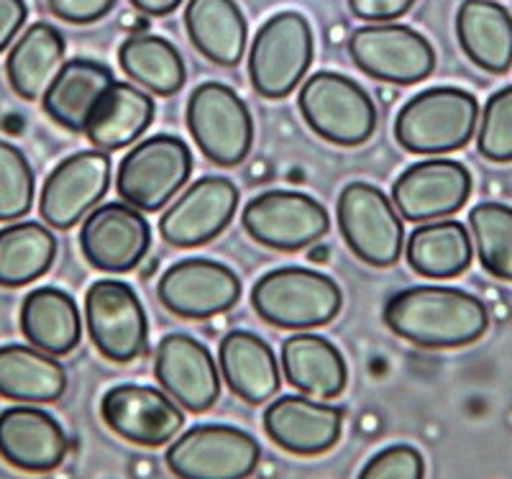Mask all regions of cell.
<instances>
[{
	"label": "cell",
	"mask_w": 512,
	"mask_h": 479,
	"mask_svg": "<svg viewBox=\"0 0 512 479\" xmlns=\"http://www.w3.org/2000/svg\"><path fill=\"white\" fill-rule=\"evenodd\" d=\"M382 318L395 336L423 349L469 346L489 326V313L477 295L443 285L400 290L387 300Z\"/></svg>",
	"instance_id": "obj_1"
},
{
	"label": "cell",
	"mask_w": 512,
	"mask_h": 479,
	"mask_svg": "<svg viewBox=\"0 0 512 479\" xmlns=\"http://www.w3.org/2000/svg\"><path fill=\"white\" fill-rule=\"evenodd\" d=\"M479 123V103L461 88H431L400 108L395 139L413 154H448L466 147Z\"/></svg>",
	"instance_id": "obj_2"
},
{
	"label": "cell",
	"mask_w": 512,
	"mask_h": 479,
	"mask_svg": "<svg viewBox=\"0 0 512 479\" xmlns=\"http://www.w3.org/2000/svg\"><path fill=\"white\" fill-rule=\"evenodd\" d=\"M256 316L277 328L328 326L341 313L344 295L336 280L305 267L272 269L251 290Z\"/></svg>",
	"instance_id": "obj_3"
},
{
	"label": "cell",
	"mask_w": 512,
	"mask_h": 479,
	"mask_svg": "<svg viewBox=\"0 0 512 479\" xmlns=\"http://www.w3.org/2000/svg\"><path fill=\"white\" fill-rule=\"evenodd\" d=\"M297 106L320 139L359 147L377 131V106L367 90L338 72H318L303 85Z\"/></svg>",
	"instance_id": "obj_4"
},
{
	"label": "cell",
	"mask_w": 512,
	"mask_h": 479,
	"mask_svg": "<svg viewBox=\"0 0 512 479\" xmlns=\"http://www.w3.org/2000/svg\"><path fill=\"white\" fill-rule=\"evenodd\" d=\"M192 175V152L180 136L157 134L136 144L121 159L116 193L136 211H162Z\"/></svg>",
	"instance_id": "obj_5"
},
{
	"label": "cell",
	"mask_w": 512,
	"mask_h": 479,
	"mask_svg": "<svg viewBox=\"0 0 512 479\" xmlns=\"http://www.w3.org/2000/svg\"><path fill=\"white\" fill-rule=\"evenodd\" d=\"M313 29L297 11H282L256 31L249 52V77L259 95L287 98L313 65Z\"/></svg>",
	"instance_id": "obj_6"
},
{
	"label": "cell",
	"mask_w": 512,
	"mask_h": 479,
	"mask_svg": "<svg viewBox=\"0 0 512 479\" xmlns=\"http://www.w3.org/2000/svg\"><path fill=\"white\" fill-rule=\"evenodd\" d=\"M187 129L200 152L221 167L244 162L254 144V118L236 90L203 82L187 100Z\"/></svg>",
	"instance_id": "obj_7"
},
{
	"label": "cell",
	"mask_w": 512,
	"mask_h": 479,
	"mask_svg": "<svg viewBox=\"0 0 512 479\" xmlns=\"http://www.w3.org/2000/svg\"><path fill=\"white\" fill-rule=\"evenodd\" d=\"M338 228L351 252L372 267H392L405 249V226L395 203L369 182H351L338 195Z\"/></svg>",
	"instance_id": "obj_8"
},
{
	"label": "cell",
	"mask_w": 512,
	"mask_h": 479,
	"mask_svg": "<svg viewBox=\"0 0 512 479\" xmlns=\"http://www.w3.org/2000/svg\"><path fill=\"white\" fill-rule=\"evenodd\" d=\"M259 459L262 449L251 433L221 423L190 428L167 451L177 479H249Z\"/></svg>",
	"instance_id": "obj_9"
},
{
	"label": "cell",
	"mask_w": 512,
	"mask_h": 479,
	"mask_svg": "<svg viewBox=\"0 0 512 479\" xmlns=\"http://www.w3.org/2000/svg\"><path fill=\"white\" fill-rule=\"evenodd\" d=\"M85 321L95 349L116 364L139 359L149 341L144 305L134 287L121 280H98L85 295Z\"/></svg>",
	"instance_id": "obj_10"
},
{
	"label": "cell",
	"mask_w": 512,
	"mask_h": 479,
	"mask_svg": "<svg viewBox=\"0 0 512 479\" xmlns=\"http://www.w3.org/2000/svg\"><path fill=\"white\" fill-rule=\"evenodd\" d=\"M349 54L364 75L392 85H413L436 67L431 41L400 24L361 26L351 34Z\"/></svg>",
	"instance_id": "obj_11"
},
{
	"label": "cell",
	"mask_w": 512,
	"mask_h": 479,
	"mask_svg": "<svg viewBox=\"0 0 512 479\" xmlns=\"http://www.w3.org/2000/svg\"><path fill=\"white\" fill-rule=\"evenodd\" d=\"M246 234L256 244L277 252H300L328 234L331 218L315 198L292 190L256 195L241 216Z\"/></svg>",
	"instance_id": "obj_12"
},
{
	"label": "cell",
	"mask_w": 512,
	"mask_h": 479,
	"mask_svg": "<svg viewBox=\"0 0 512 479\" xmlns=\"http://www.w3.org/2000/svg\"><path fill=\"white\" fill-rule=\"evenodd\" d=\"M157 298L169 313L192 321L221 316L241 300V280L216 259H180L162 275Z\"/></svg>",
	"instance_id": "obj_13"
},
{
	"label": "cell",
	"mask_w": 512,
	"mask_h": 479,
	"mask_svg": "<svg viewBox=\"0 0 512 479\" xmlns=\"http://www.w3.org/2000/svg\"><path fill=\"white\" fill-rule=\"evenodd\" d=\"M111 185V159L100 149L62 159L44 182L39 198L41 218L52 228L70 231L85 221Z\"/></svg>",
	"instance_id": "obj_14"
},
{
	"label": "cell",
	"mask_w": 512,
	"mask_h": 479,
	"mask_svg": "<svg viewBox=\"0 0 512 479\" xmlns=\"http://www.w3.org/2000/svg\"><path fill=\"white\" fill-rule=\"evenodd\" d=\"M472 175L456 159H423L392 185V203L405 221L428 223L454 216L469 200Z\"/></svg>",
	"instance_id": "obj_15"
},
{
	"label": "cell",
	"mask_w": 512,
	"mask_h": 479,
	"mask_svg": "<svg viewBox=\"0 0 512 479\" xmlns=\"http://www.w3.org/2000/svg\"><path fill=\"white\" fill-rule=\"evenodd\" d=\"M152 246L149 221L128 203H105L90 211L80 228V249L100 272H131Z\"/></svg>",
	"instance_id": "obj_16"
},
{
	"label": "cell",
	"mask_w": 512,
	"mask_h": 479,
	"mask_svg": "<svg viewBox=\"0 0 512 479\" xmlns=\"http://www.w3.org/2000/svg\"><path fill=\"white\" fill-rule=\"evenodd\" d=\"M236 208L239 190L228 177H200L164 211L159 234L180 249L208 244L233 221Z\"/></svg>",
	"instance_id": "obj_17"
},
{
	"label": "cell",
	"mask_w": 512,
	"mask_h": 479,
	"mask_svg": "<svg viewBox=\"0 0 512 479\" xmlns=\"http://www.w3.org/2000/svg\"><path fill=\"white\" fill-rule=\"evenodd\" d=\"M100 415L123 441L149 449L169 444L185 423L175 400L149 385H118L108 390L100 403Z\"/></svg>",
	"instance_id": "obj_18"
},
{
	"label": "cell",
	"mask_w": 512,
	"mask_h": 479,
	"mask_svg": "<svg viewBox=\"0 0 512 479\" xmlns=\"http://www.w3.org/2000/svg\"><path fill=\"white\" fill-rule=\"evenodd\" d=\"M154 374L169 398L190 413H205L221 395L216 359L203 341L187 333H169L154 354Z\"/></svg>",
	"instance_id": "obj_19"
},
{
	"label": "cell",
	"mask_w": 512,
	"mask_h": 479,
	"mask_svg": "<svg viewBox=\"0 0 512 479\" xmlns=\"http://www.w3.org/2000/svg\"><path fill=\"white\" fill-rule=\"evenodd\" d=\"M264 431L290 454H326L341 439L344 410L300 395H282L264 410Z\"/></svg>",
	"instance_id": "obj_20"
},
{
	"label": "cell",
	"mask_w": 512,
	"mask_h": 479,
	"mask_svg": "<svg viewBox=\"0 0 512 479\" xmlns=\"http://www.w3.org/2000/svg\"><path fill=\"white\" fill-rule=\"evenodd\" d=\"M70 451L67 433L47 410L16 405L0 413V456L21 472L57 469Z\"/></svg>",
	"instance_id": "obj_21"
},
{
	"label": "cell",
	"mask_w": 512,
	"mask_h": 479,
	"mask_svg": "<svg viewBox=\"0 0 512 479\" xmlns=\"http://www.w3.org/2000/svg\"><path fill=\"white\" fill-rule=\"evenodd\" d=\"M113 82L116 77H113L111 67H105L103 62L82 57L72 59V62H64L47 93L41 95V106L62 129L72 131V134H85L95 106Z\"/></svg>",
	"instance_id": "obj_22"
},
{
	"label": "cell",
	"mask_w": 512,
	"mask_h": 479,
	"mask_svg": "<svg viewBox=\"0 0 512 479\" xmlns=\"http://www.w3.org/2000/svg\"><path fill=\"white\" fill-rule=\"evenodd\" d=\"M218 364L233 395L249 405L267 403L282 385L272 346L251 331L226 333L218 346Z\"/></svg>",
	"instance_id": "obj_23"
},
{
	"label": "cell",
	"mask_w": 512,
	"mask_h": 479,
	"mask_svg": "<svg viewBox=\"0 0 512 479\" xmlns=\"http://www.w3.org/2000/svg\"><path fill=\"white\" fill-rule=\"evenodd\" d=\"M456 34L466 57L482 70L505 75L512 67V16L495 0H464Z\"/></svg>",
	"instance_id": "obj_24"
},
{
	"label": "cell",
	"mask_w": 512,
	"mask_h": 479,
	"mask_svg": "<svg viewBox=\"0 0 512 479\" xmlns=\"http://www.w3.org/2000/svg\"><path fill=\"white\" fill-rule=\"evenodd\" d=\"M154 113H157V106L152 95H146L144 90L128 82L116 80L95 106L85 136L100 152H118L134 144L152 126Z\"/></svg>",
	"instance_id": "obj_25"
},
{
	"label": "cell",
	"mask_w": 512,
	"mask_h": 479,
	"mask_svg": "<svg viewBox=\"0 0 512 479\" xmlns=\"http://www.w3.org/2000/svg\"><path fill=\"white\" fill-rule=\"evenodd\" d=\"M282 369L295 390L318 400L338 398L349 377L341 351L315 333H297L282 344Z\"/></svg>",
	"instance_id": "obj_26"
},
{
	"label": "cell",
	"mask_w": 512,
	"mask_h": 479,
	"mask_svg": "<svg viewBox=\"0 0 512 479\" xmlns=\"http://www.w3.org/2000/svg\"><path fill=\"white\" fill-rule=\"evenodd\" d=\"M67 390L62 364L36 346H0V398L16 403H57Z\"/></svg>",
	"instance_id": "obj_27"
},
{
	"label": "cell",
	"mask_w": 512,
	"mask_h": 479,
	"mask_svg": "<svg viewBox=\"0 0 512 479\" xmlns=\"http://www.w3.org/2000/svg\"><path fill=\"white\" fill-rule=\"evenodd\" d=\"M190 41L221 67H236L246 49V18L236 0H190L185 11Z\"/></svg>",
	"instance_id": "obj_28"
},
{
	"label": "cell",
	"mask_w": 512,
	"mask_h": 479,
	"mask_svg": "<svg viewBox=\"0 0 512 479\" xmlns=\"http://www.w3.org/2000/svg\"><path fill=\"white\" fill-rule=\"evenodd\" d=\"M21 331L31 346L52 357H64L80 344V310L64 290L39 287L31 290L21 305Z\"/></svg>",
	"instance_id": "obj_29"
},
{
	"label": "cell",
	"mask_w": 512,
	"mask_h": 479,
	"mask_svg": "<svg viewBox=\"0 0 512 479\" xmlns=\"http://www.w3.org/2000/svg\"><path fill=\"white\" fill-rule=\"evenodd\" d=\"M64 36L52 24H31L11 47L6 72L11 88L24 100H36L47 93L64 65Z\"/></svg>",
	"instance_id": "obj_30"
},
{
	"label": "cell",
	"mask_w": 512,
	"mask_h": 479,
	"mask_svg": "<svg viewBox=\"0 0 512 479\" xmlns=\"http://www.w3.org/2000/svg\"><path fill=\"white\" fill-rule=\"evenodd\" d=\"M410 267L420 277L448 280L459 277L472 264V239L466 234L464 223L454 218L428 221L410 234L405 246Z\"/></svg>",
	"instance_id": "obj_31"
},
{
	"label": "cell",
	"mask_w": 512,
	"mask_h": 479,
	"mask_svg": "<svg viewBox=\"0 0 512 479\" xmlns=\"http://www.w3.org/2000/svg\"><path fill=\"white\" fill-rule=\"evenodd\" d=\"M118 62H121V70L146 93L169 98L180 93L185 85L187 75L180 52L175 44H169L157 34L128 36L118 49Z\"/></svg>",
	"instance_id": "obj_32"
},
{
	"label": "cell",
	"mask_w": 512,
	"mask_h": 479,
	"mask_svg": "<svg viewBox=\"0 0 512 479\" xmlns=\"http://www.w3.org/2000/svg\"><path fill=\"white\" fill-rule=\"evenodd\" d=\"M57 239L36 221L11 223L0 231V287H21L52 269Z\"/></svg>",
	"instance_id": "obj_33"
},
{
	"label": "cell",
	"mask_w": 512,
	"mask_h": 479,
	"mask_svg": "<svg viewBox=\"0 0 512 479\" xmlns=\"http://www.w3.org/2000/svg\"><path fill=\"white\" fill-rule=\"evenodd\" d=\"M469 228L482 267L497 280L512 282V208L502 203H479L469 213Z\"/></svg>",
	"instance_id": "obj_34"
},
{
	"label": "cell",
	"mask_w": 512,
	"mask_h": 479,
	"mask_svg": "<svg viewBox=\"0 0 512 479\" xmlns=\"http://www.w3.org/2000/svg\"><path fill=\"white\" fill-rule=\"evenodd\" d=\"M34 170L24 152L0 139V221H16L34 203Z\"/></svg>",
	"instance_id": "obj_35"
},
{
	"label": "cell",
	"mask_w": 512,
	"mask_h": 479,
	"mask_svg": "<svg viewBox=\"0 0 512 479\" xmlns=\"http://www.w3.org/2000/svg\"><path fill=\"white\" fill-rule=\"evenodd\" d=\"M477 149L489 162H512V85L487 100L479 121Z\"/></svg>",
	"instance_id": "obj_36"
},
{
	"label": "cell",
	"mask_w": 512,
	"mask_h": 479,
	"mask_svg": "<svg viewBox=\"0 0 512 479\" xmlns=\"http://www.w3.org/2000/svg\"><path fill=\"white\" fill-rule=\"evenodd\" d=\"M359 479H425V462L415 446H387L364 464Z\"/></svg>",
	"instance_id": "obj_37"
},
{
	"label": "cell",
	"mask_w": 512,
	"mask_h": 479,
	"mask_svg": "<svg viewBox=\"0 0 512 479\" xmlns=\"http://www.w3.org/2000/svg\"><path fill=\"white\" fill-rule=\"evenodd\" d=\"M49 11L67 24H93L113 11L116 0H47Z\"/></svg>",
	"instance_id": "obj_38"
},
{
	"label": "cell",
	"mask_w": 512,
	"mask_h": 479,
	"mask_svg": "<svg viewBox=\"0 0 512 479\" xmlns=\"http://www.w3.org/2000/svg\"><path fill=\"white\" fill-rule=\"evenodd\" d=\"M415 0H349V8L361 21L372 24H390L395 18L405 16Z\"/></svg>",
	"instance_id": "obj_39"
},
{
	"label": "cell",
	"mask_w": 512,
	"mask_h": 479,
	"mask_svg": "<svg viewBox=\"0 0 512 479\" xmlns=\"http://www.w3.org/2000/svg\"><path fill=\"white\" fill-rule=\"evenodd\" d=\"M26 16V0H0V52L16 39L21 26L26 24Z\"/></svg>",
	"instance_id": "obj_40"
},
{
	"label": "cell",
	"mask_w": 512,
	"mask_h": 479,
	"mask_svg": "<svg viewBox=\"0 0 512 479\" xmlns=\"http://www.w3.org/2000/svg\"><path fill=\"white\" fill-rule=\"evenodd\" d=\"M182 0H131V6L144 16H167L175 11Z\"/></svg>",
	"instance_id": "obj_41"
}]
</instances>
